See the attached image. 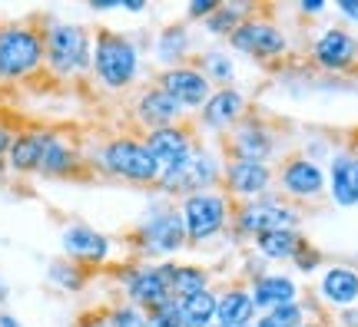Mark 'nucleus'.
<instances>
[{"instance_id":"1","label":"nucleus","mask_w":358,"mask_h":327,"mask_svg":"<svg viewBox=\"0 0 358 327\" xmlns=\"http://www.w3.org/2000/svg\"><path fill=\"white\" fill-rule=\"evenodd\" d=\"M87 162L93 172H100L106 178H123L129 185L153 189L159 182V165L150 155V149L143 146V136H133V132L110 136L106 142H100L96 152L87 155Z\"/></svg>"},{"instance_id":"2","label":"nucleus","mask_w":358,"mask_h":327,"mask_svg":"<svg viewBox=\"0 0 358 327\" xmlns=\"http://www.w3.org/2000/svg\"><path fill=\"white\" fill-rule=\"evenodd\" d=\"M129 248L136 261H163L173 258L176 252L189 248L186 245V225H182V215H179V201H159L150 212L143 215L140 222L129 231Z\"/></svg>"},{"instance_id":"3","label":"nucleus","mask_w":358,"mask_h":327,"mask_svg":"<svg viewBox=\"0 0 358 327\" xmlns=\"http://www.w3.org/2000/svg\"><path fill=\"white\" fill-rule=\"evenodd\" d=\"M43 30V60L57 79H80L93 73V30L66 20H47Z\"/></svg>"},{"instance_id":"4","label":"nucleus","mask_w":358,"mask_h":327,"mask_svg":"<svg viewBox=\"0 0 358 327\" xmlns=\"http://www.w3.org/2000/svg\"><path fill=\"white\" fill-rule=\"evenodd\" d=\"M93 76L103 89L123 93L140 76V47L110 26L93 30Z\"/></svg>"},{"instance_id":"5","label":"nucleus","mask_w":358,"mask_h":327,"mask_svg":"<svg viewBox=\"0 0 358 327\" xmlns=\"http://www.w3.org/2000/svg\"><path fill=\"white\" fill-rule=\"evenodd\" d=\"M219 152H222V159L272 165L282 159V129L266 113L249 109L239 126L219 139Z\"/></svg>"},{"instance_id":"6","label":"nucleus","mask_w":358,"mask_h":327,"mask_svg":"<svg viewBox=\"0 0 358 327\" xmlns=\"http://www.w3.org/2000/svg\"><path fill=\"white\" fill-rule=\"evenodd\" d=\"M47 66L40 24H0V86L24 83Z\"/></svg>"},{"instance_id":"7","label":"nucleus","mask_w":358,"mask_h":327,"mask_svg":"<svg viewBox=\"0 0 358 327\" xmlns=\"http://www.w3.org/2000/svg\"><path fill=\"white\" fill-rule=\"evenodd\" d=\"M302 225V208L289 205L285 199H279L275 192L266 199L256 201H236L229 218V235L236 241H252L268 235V231H282V228H299Z\"/></svg>"},{"instance_id":"8","label":"nucleus","mask_w":358,"mask_h":327,"mask_svg":"<svg viewBox=\"0 0 358 327\" xmlns=\"http://www.w3.org/2000/svg\"><path fill=\"white\" fill-rule=\"evenodd\" d=\"M275 195L295 205V208L319 205L329 195L325 169L315 159H308L306 152H285L275 162Z\"/></svg>"},{"instance_id":"9","label":"nucleus","mask_w":358,"mask_h":327,"mask_svg":"<svg viewBox=\"0 0 358 327\" xmlns=\"http://www.w3.org/2000/svg\"><path fill=\"white\" fill-rule=\"evenodd\" d=\"M219 182H222V152L213 149V146H206V142H199L196 152L179 165L176 172L159 176V182H156L153 189L159 192L163 199L179 201V199H186V195H196V192L219 189Z\"/></svg>"},{"instance_id":"10","label":"nucleus","mask_w":358,"mask_h":327,"mask_svg":"<svg viewBox=\"0 0 358 327\" xmlns=\"http://www.w3.org/2000/svg\"><path fill=\"white\" fill-rule=\"evenodd\" d=\"M232 205L236 201L222 189L196 192V195L179 199V215H182V225H186V245L196 248V245H206V241L219 238L222 231H229Z\"/></svg>"},{"instance_id":"11","label":"nucleus","mask_w":358,"mask_h":327,"mask_svg":"<svg viewBox=\"0 0 358 327\" xmlns=\"http://www.w3.org/2000/svg\"><path fill=\"white\" fill-rule=\"evenodd\" d=\"M262 3H256L252 7V13L245 17L243 24L232 30L229 37V47L236 53H243V56H252L256 63H279V60H285L289 56V37H285V30H282L275 20H268V17H262Z\"/></svg>"},{"instance_id":"12","label":"nucleus","mask_w":358,"mask_h":327,"mask_svg":"<svg viewBox=\"0 0 358 327\" xmlns=\"http://www.w3.org/2000/svg\"><path fill=\"white\" fill-rule=\"evenodd\" d=\"M116 281H120V288H123L127 304L140 307L143 314H153L163 304L173 301L166 275H163V268L156 261H136V258H133V261H127L123 268H116Z\"/></svg>"},{"instance_id":"13","label":"nucleus","mask_w":358,"mask_h":327,"mask_svg":"<svg viewBox=\"0 0 358 327\" xmlns=\"http://www.w3.org/2000/svg\"><path fill=\"white\" fill-rule=\"evenodd\" d=\"M140 136H143V146L150 149V155L159 165V176L176 172L179 165L196 152V146L203 142L199 129H196V119H186V123H176V126L150 129V132H140Z\"/></svg>"},{"instance_id":"14","label":"nucleus","mask_w":358,"mask_h":327,"mask_svg":"<svg viewBox=\"0 0 358 327\" xmlns=\"http://www.w3.org/2000/svg\"><path fill=\"white\" fill-rule=\"evenodd\" d=\"M219 189L232 201H256L275 192V169L262 162H239V159H222V182Z\"/></svg>"},{"instance_id":"15","label":"nucleus","mask_w":358,"mask_h":327,"mask_svg":"<svg viewBox=\"0 0 358 327\" xmlns=\"http://www.w3.org/2000/svg\"><path fill=\"white\" fill-rule=\"evenodd\" d=\"M308 60L322 73H358V43L348 26H325L308 47Z\"/></svg>"},{"instance_id":"16","label":"nucleus","mask_w":358,"mask_h":327,"mask_svg":"<svg viewBox=\"0 0 358 327\" xmlns=\"http://www.w3.org/2000/svg\"><path fill=\"white\" fill-rule=\"evenodd\" d=\"M252 106L245 100V93H239L236 86L229 89H213V96L206 100V106L196 113V129H199V136L209 132V136L222 139L229 129H236L239 123L245 119Z\"/></svg>"},{"instance_id":"17","label":"nucleus","mask_w":358,"mask_h":327,"mask_svg":"<svg viewBox=\"0 0 358 327\" xmlns=\"http://www.w3.org/2000/svg\"><path fill=\"white\" fill-rule=\"evenodd\" d=\"M37 176L43 178H87L93 176L87 155L60 132V129H43V155H40Z\"/></svg>"},{"instance_id":"18","label":"nucleus","mask_w":358,"mask_h":327,"mask_svg":"<svg viewBox=\"0 0 358 327\" xmlns=\"http://www.w3.org/2000/svg\"><path fill=\"white\" fill-rule=\"evenodd\" d=\"M153 83L163 89V93H169L186 113H199L206 106V100L213 96V83L192 63H179V66H169V70H159V73L153 76Z\"/></svg>"},{"instance_id":"19","label":"nucleus","mask_w":358,"mask_h":327,"mask_svg":"<svg viewBox=\"0 0 358 327\" xmlns=\"http://www.w3.org/2000/svg\"><path fill=\"white\" fill-rule=\"evenodd\" d=\"M60 245H64V254L70 261H77L80 268L87 271H96L110 261V252H113V241L110 235L96 231L93 225H83V222H73L60 231Z\"/></svg>"},{"instance_id":"20","label":"nucleus","mask_w":358,"mask_h":327,"mask_svg":"<svg viewBox=\"0 0 358 327\" xmlns=\"http://www.w3.org/2000/svg\"><path fill=\"white\" fill-rule=\"evenodd\" d=\"M133 119H136V126H140L143 132H150V129L186 123L189 113H186L169 93H163L156 83H146V86H140V93L133 96Z\"/></svg>"},{"instance_id":"21","label":"nucleus","mask_w":358,"mask_h":327,"mask_svg":"<svg viewBox=\"0 0 358 327\" xmlns=\"http://www.w3.org/2000/svg\"><path fill=\"white\" fill-rule=\"evenodd\" d=\"M315 301L332 307V311L358 307V268H352V264H329L319 275Z\"/></svg>"},{"instance_id":"22","label":"nucleus","mask_w":358,"mask_h":327,"mask_svg":"<svg viewBox=\"0 0 358 327\" xmlns=\"http://www.w3.org/2000/svg\"><path fill=\"white\" fill-rule=\"evenodd\" d=\"M245 288H249V294H252L259 314L275 311V307H282V304L302 301V288L295 284V277L282 275V271H262V275L249 277Z\"/></svg>"},{"instance_id":"23","label":"nucleus","mask_w":358,"mask_h":327,"mask_svg":"<svg viewBox=\"0 0 358 327\" xmlns=\"http://www.w3.org/2000/svg\"><path fill=\"white\" fill-rule=\"evenodd\" d=\"M329 199L338 208H355L358 205V159L348 149L335 152L332 162H329Z\"/></svg>"},{"instance_id":"24","label":"nucleus","mask_w":358,"mask_h":327,"mask_svg":"<svg viewBox=\"0 0 358 327\" xmlns=\"http://www.w3.org/2000/svg\"><path fill=\"white\" fill-rule=\"evenodd\" d=\"M256 301L249 288L232 284V288L216 291V327H249L256 324Z\"/></svg>"},{"instance_id":"25","label":"nucleus","mask_w":358,"mask_h":327,"mask_svg":"<svg viewBox=\"0 0 358 327\" xmlns=\"http://www.w3.org/2000/svg\"><path fill=\"white\" fill-rule=\"evenodd\" d=\"M163 275H166L169 294L182 301L189 294H199V291L213 288V271L206 264H186V261H159Z\"/></svg>"},{"instance_id":"26","label":"nucleus","mask_w":358,"mask_h":327,"mask_svg":"<svg viewBox=\"0 0 358 327\" xmlns=\"http://www.w3.org/2000/svg\"><path fill=\"white\" fill-rule=\"evenodd\" d=\"M40 155H43V129L13 132V142L7 149V169L13 176H37Z\"/></svg>"},{"instance_id":"27","label":"nucleus","mask_w":358,"mask_h":327,"mask_svg":"<svg viewBox=\"0 0 358 327\" xmlns=\"http://www.w3.org/2000/svg\"><path fill=\"white\" fill-rule=\"evenodd\" d=\"M308 245V238L302 235V228H282V231H268L262 238L252 241V248H256L266 261H295L299 252Z\"/></svg>"},{"instance_id":"28","label":"nucleus","mask_w":358,"mask_h":327,"mask_svg":"<svg viewBox=\"0 0 358 327\" xmlns=\"http://www.w3.org/2000/svg\"><path fill=\"white\" fill-rule=\"evenodd\" d=\"M156 60L163 70L179 63H189V26L186 24H166L156 37Z\"/></svg>"},{"instance_id":"29","label":"nucleus","mask_w":358,"mask_h":327,"mask_svg":"<svg viewBox=\"0 0 358 327\" xmlns=\"http://www.w3.org/2000/svg\"><path fill=\"white\" fill-rule=\"evenodd\" d=\"M189 63L199 70V73L213 83V89H229L236 83V63L226 50H203V53H192Z\"/></svg>"},{"instance_id":"30","label":"nucleus","mask_w":358,"mask_h":327,"mask_svg":"<svg viewBox=\"0 0 358 327\" xmlns=\"http://www.w3.org/2000/svg\"><path fill=\"white\" fill-rule=\"evenodd\" d=\"M179 324L182 327H216V291L206 288L179 301Z\"/></svg>"},{"instance_id":"31","label":"nucleus","mask_w":358,"mask_h":327,"mask_svg":"<svg viewBox=\"0 0 358 327\" xmlns=\"http://www.w3.org/2000/svg\"><path fill=\"white\" fill-rule=\"evenodd\" d=\"M252 7H256V3H229V0H219V7L213 10V17L203 24V30L209 33V37L229 40L232 30H236V26H239L245 17L252 13Z\"/></svg>"},{"instance_id":"32","label":"nucleus","mask_w":358,"mask_h":327,"mask_svg":"<svg viewBox=\"0 0 358 327\" xmlns=\"http://www.w3.org/2000/svg\"><path fill=\"white\" fill-rule=\"evenodd\" d=\"M47 277H50L53 288L77 294V291L87 288L90 271L87 268H80L77 261H70V258H57V261H50V268H47Z\"/></svg>"},{"instance_id":"33","label":"nucleus","mask_w":358,"mask_h":327,"mask_svg":"<svg viewBox=\"0 0 358 327\" xmlns=\"http://www.w3.org/2000/svg\"><path fill=\"white\" fill-rule=\"evenodd\" d=\"M302 324H308V307L302 301L282 304L275 311H266V314L256 317V327H302Z\"/></svg>"},{"instance_id":"34","label":"nucleus","mask_w":358,"mask_h":327,"mask_svg":"<svg viewBox=\"0 0 358 327\" xmlns=\"http://www.w3.org/2000/svg\"><path fill=\"white\" fill-rule=\"evenodd\" d=\"M106 321H110V327H146V314L127 301L110 304L106 307Z\"/></svg>"},{"instance_id":"35","label":"nucleus","mask_w":358,"mask_h":327,"mask_svg":"<svg viewBox=\"0 0 358 327\" xmlns=\"http://www.w3.org/2000/svg\"><path fill=\"white\" fill-rule=\"evenodd\" d=\"M146 327H182L179 324V301L173 298L169 304H163L159 311L146 314Z\"/></svg>"},{"instance_id":"36","label":"nucleus","mask_w":358,"mask_h":327,"mask_svg":"<svg viewBox=\"0 0 358 327\" xmlns=\"http://www.w3.org/2000/svg\"><path fill=\"white\" fill-rule=\"evenodd\" d=\"M322 261H325V254H322L319 248H315V245L308 241L306 248L299 252V258H295L292 264L299 268V271H302V275H312V271H319V268H322Z\"/></svg>"},{"instance_id":"37","label":"nucleus","mask_w":358,"mask_h":327,"mask_svg":"<svg viewBox=\"0 0 358 327\" xmlns=\"http://www.w3.org/2000/svg\"><path fill=\"white\" fill-rule=\"evenodd\" d=\"M216 7H219V0H192V3H186V17H189L192 24H196V20H203L206 24Z\"/></svg>"},{"instance_id":"38","label":"nucleus","mask_w":358,"mask_h":327,"mask_svg":"<svg viewBox=\"0 0 358 327\" xmlns=\"http://www.w3.org/2000/svg\"><path fill=\"white\" fill-rule=\"evenodd\" d=\"M13 142V129L7 123H0V172L7 169V149H10Z\"/></svg>"},{"instance_id":"39","label":"nucleus","mask_w":358,"mask_h":327,"mask_svg":"<svg viewBox=\"0 0 358 327\" xmlns=\"http://www.w3.org/2000/svg\"><path fill=\"white\" fill-rule=\"evenodd\" d=\"M77 327H110V321H106V311H87V314L77 321Z\"/></svg>"},{"instance_id":"40","label":"nucleus","mask_w":358,"mask_h":327,"mask_svg":"<svg viewBox=\"0 0 358 327\" xmlns=\"http://www.w3.org/2000/svg\"><path fill=\"white\" fill-rule=\"evenodd\" d=\"M335 10L345 17V24H358V0H338Z\"/></svg>"},{"instance_id":"41","label":"nucleus","mask_w":358,"mask_h":327,"mask_svg":"<svg viewBox=\"0 0 358 327\" xmlns=\"http://www.w3.org/2000/svg\"><path fill=\"white\" fill-rule=\"evenodd\" d=\"M299 10L306 13V17H319V13L329 10V3H325V0H302V3H299Z\"/></svg>"},{"instance_id":"42","label":"nucleus","mask_w":358,"mask_h":327,"mask_svg":"<svg viewBox=\"0 0 358 327\" xmlns=\"http://www.w3.org/2000/svg\"><path fill=\"white\" fill-rule=\"evenodd\" d=\"M0 327H24V324H20V321H17L13 314H7V311H0Z\"/></svg>"},{"instance_id":"43","label":"nucleus","mask_w":358,"mask_h":327,"mask_svg":"<svg viewBox=\"0 0 358 327\" xmlns=\"http://www.w3.org/2000/svg\"><path fill=\"white\" fill-rule=\"evenodd\" d=\"M120 10H129V13H143V10H146V3H133V0H127V3H123Z\"/></svg>"},{"instance_id":"44","label":"nucleus","mask_w":358,"mask_h":327,"mask_svg":"<svg viewBox=\"0 0 358 327\" xmlns=\"http://www.w3.org/2000/svg\"><path fill=\"white\" fill-rule=\"evenodd\" d=\"M7 294H10V291H7V284H3V277H0V304L7 301Z\"/></svg>"},{"instance_id":"45","label":"nucleus","mask_w":358,"mask_h":327,"mask_svg":"<svg viewBox=\"0 0 358 327\" xmlns=\"http://www.w3.org/2000/svg\"><path fill=\"white\" fill-rule=\"evenodd\" d=\"M348 152H352V155H355V159H358V132H355V136H352V149H348Z\"/></svg>"},{"instance_id":"46","label":"nucleus","mask_w":358,"mask_h":327,"mask_svg":"<svg viewBox=\"0 0 358 327\" xmlns=\"http://www.w3.org/2000/svg\"><path fill=\"white\" fill-rule=\"evenodd\" d=\"M302 327H322V324H319V321H308V324H302Z\"/></svg>"},{"instance_id":"47","label":"nucleus","mask_w":358,"mask_h":327,"mask_svg":"<svg viewBox=\"0 0 358 327\" xmlns=\"http://www.w3.org/2000/svg\"><path fill=\"white\" fill-rule=\"evenodd\" d=\"M355 43H358V33H355Z\"/></svg>"},{"instance_id":"48","label":"nucleus","mask_w":358,"mask_h":327,"mask_svg":"<svg viewBox=\"0 0 358 327\" xmlns=\"http://www.w3.org/2000/svg\"><path fill=\"white\" fill-rule=\"evenodd\" d=\"M249 327H256V324H249Z\"/></svg>"}]
</instances>
